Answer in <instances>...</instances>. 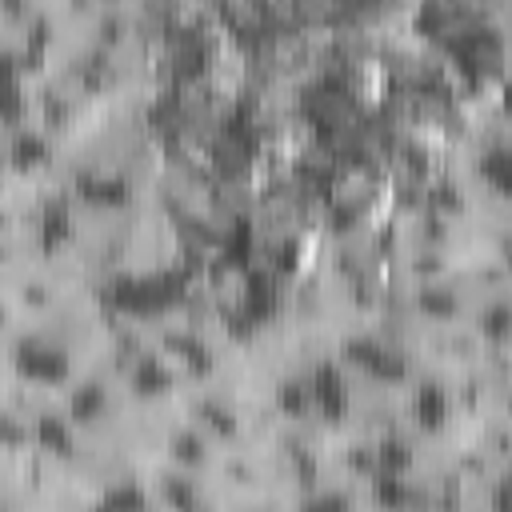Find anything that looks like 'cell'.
<instances>
[{
	"label": "cell",
	"mask_w": 512,
	"mask_h": 512,
	"mask_svg": "<svg viewBox=\"0 0 512 512\" xmlns=\"http://www.w3.org/2000/svg\"><path fill=\"white\" fill-rule=\"evenodd\" d=\"M24 368H28L32 376H40V380H56V376H64V360L52 356V352H24Z\"/></svg>",
	"instance_id": "3957f363"
},
{
	"label": "cell",
	"mask_w": 512,
	"mask_h": 512,
	"mask_svg": "<svg viewBox=\"0 0 512 512\" xmlns=\"http://www.w3.org/2000/svg\"><path fill=\"white\" fill-rule=\"evenodd\" d=\"M448 412V404H444V396L436 392V388H420L416 392V416H420V424H440V416Z\"/></svg>",
	"instance_id": "7a4b0ae2"
},
{
	"label": "cell",
	"mask_w": 512,
	"mask_h": 512,
	"mask_svg": "<svg viewBox=\"0 0 512 512\" xmlns=\"http://www.w3.org/2000/svg\"><path fill=\"white\" fill-rule=\"evenodd\" d=\"M164 60H168L172 80H176V84H188V80H196V76L208 68L212 44H208V36H204L200 28H176V32L168 36Z\"/></svg>",
	"instance_id": "6da1fadb"
},
{
	"label": "cell",
	"mask_w": 512,
	"mask_h": 512,
	"mask_svg": "<svg viewBox=\"0 0 512 512\" xmlns=\"http://www.w3.org/2000/svg\"><path fill=\"white\" fill-rule=\"evenodd\" d=\"M40 436H44L48 444H56V448H64V444H68V432H64L56 420H44V424H40Z\"/></svg>",
	"instance_id": "5b68a950"
},
{
	"label": "cell",
	"mask_w": 512,
	"mask_h": 512,
	"mask_svg": "<svg viewBox=\"0 0 512 512\" xmlns=\"http://www.w3.org/2000/svg\"><path fill=\"white\" fill-rule=\"evenodd\" d=\"M484 176L500 188V192H512V152H492L484 160Z\"/></svg>",
	"instance_id": "277c9868"
}]
</instances>
